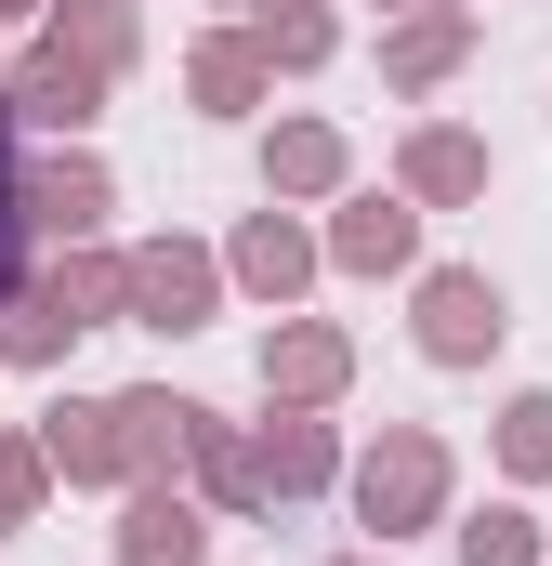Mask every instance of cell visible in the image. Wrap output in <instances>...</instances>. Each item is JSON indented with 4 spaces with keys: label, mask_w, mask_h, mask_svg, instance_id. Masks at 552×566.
Here are the masks:
<instances>
[{
    "label": "cell",
    "mask_w": 552,
    "mask_h": 566,
    "mask_svg": "<svg viewBox=\"0 0 552 566\" xmlns=\"http://www.w3.org/2000/svg\"><path fill=\"white\" fill-rule=\"evenodd\" d=\"M132 290L158 303V329H184V316L211 303V264H198V251H145V264H132Z\"/></svg>",
    "instance_id": "obj_2"
},
{
    "label": "cell",
    "mask_w": 552,
    "mask_h": 566,
    "mask_svg": "<svg viewBox=\"0 0 552 566\" xmlns=\"http://www.w3.org/2000/svg\"><path fill=\"white\" fill-rule=\"evenodd\" d=\"M421 316H434V356H487L500 343V290H474V277H434Z\"/></svg>",
    "instance_id": "obj_1"
},
{
    "label": "cell",
    "mask_w": 552,
    "mask_h": 566,
    "mask_svg": "<svg viewBox=\"0 0 552 566\" xmlns=\"http://www.w3.org/2000/svg\"><path fill=\"white\" fill-rule=\"evenodd\" d=\"M26 106H40V119H93V80H79V66H26Z\"/></svg>",
    "instance_id": "obj_5"
},
{
    "label": "cell",
    "mask_w": 552,
    "mask_h": 566,
    "mask_svg": "<svg viewBox=\"0 0 552 566\" xmlns=\"http://www.w3.org/2000/svg\"><path fill=\"white\" fill-rule=\"evenodd\" d=\"M13 501H26V461H0V514H13Z\"/></svg>",
    "instance_id": "obj_9"
},
{
    "label": "cell",
    "mask_w": 552,
    "mask_h": 566,
    "mask_svg": "<svg viewBox=\"0 0 552 566\" xmlns=\"http://www.w3.org/2000/svg\"><path fill=\"white\" fill-rule=\"evenodd\" d=\"M342 251H355V264H395V251H408V211H355Z\"/></svg>",
    "instance_id": "obj_6"
},
{
    "label": "cell",
    "mask_w": 552,
    "mask_h": 566,
    "mask_svg": "<svg viewBox=\"0 0 552 566\" xmlns=\"http://www.w3.org/2000/svg\"><path fill=\"white\" fill-rule=\"evenodd\" d=\"M460 554H474V566H527V514H487V527H460Z\"/></svg>",
    "instance_id": "obj_7"
},
{
    "label": "cell",
    "mask_w": 552,
    "mask_h": 566,
    "mask_svg": "<svg viewBox=\"0 0 552 566\" xmlns=\"http://www.w3.org/2000/svg\"><path fill=\"white\" fill-rule=\"evenodd\" d=\"M421 501H434V448H395L369 474V514H421Z\"/></svg>",
    "instance_id": "obj_4"
},
{
    "label": "cell",
    "mask_w": 552,
    "mask_h": 566,
    "mask_svg": "<svg viewBox=\"0 0 552 566\" xmlns=\"http://www.w3.org/2000/svg\"><path fill=\"white\" fill-rule=\"evenodd\" d=\"M0 251H13V145H0Z\"/></svg>",
    "instance_id": "obj_8"
},
{
    "label": "cell",
    "mask_w": 552,
    "mask_h": 566,
    "mask_svg": "<svg viewBox=\"0 0 552 566\" xmlns=\"http://www.w3.org/2000/svg\"><path fill=\"white\" fill-rule=\"evenodd\" d=\"M132 566H198V514L184 501H145L132 514Z\"/></svg>",
    "instance_id": "obj_3"
}]
</instances>
